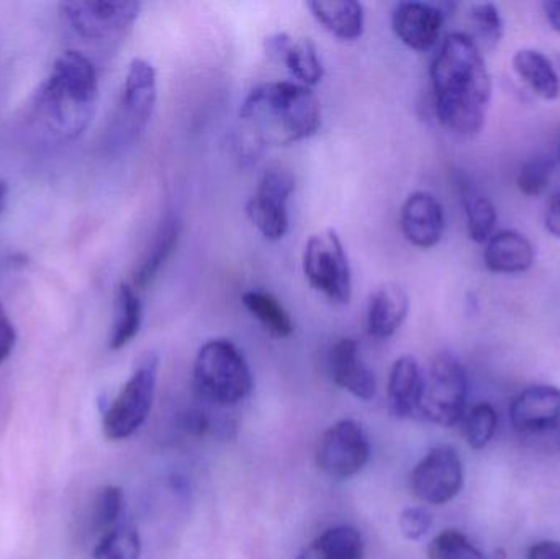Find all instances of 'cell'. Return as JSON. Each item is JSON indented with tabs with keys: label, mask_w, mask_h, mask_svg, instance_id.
Here are the masks:
<instances>
[{
	"label": "cell",
	"mask_w": 560,
	"mask_h": 559,
	"mask_svg": "<svg viewBox=\"0 0 560 559\" xmlns=\"http://www.w3.org/2000/svg\"><path fill=\"white\" fill-rule=\"evenodd\" d=\"M559 154H560V147H559Z\"/></svg>",
	"instance_id": "cell-43"
},
{
	"label": "cell",
	"mask_w": 560,
	"mask_h": 559,
	"mask_svg": "<svg viewBox=\"0 0 560 559\" xmlns=\"http://www.w3.org/2000/svg\"><path fill=\"white\" fill-rule=\"evenodd\" d=\"M158 374L160 358L154 353L143 354L120 393L105 410L102 430L108 440L121 442L143 427L153 410Z\"/></svg>",
	"instance_id": "cell-6"
},
{
	"label": "cell",
	"mask_w": 560,
	"mask_h": 559,
	"mask_svg": "<svg viewBox=\"0 0 560 559\" xmlns=\"http://www.w3.org/2000/svg\"><path fill=\"white\" fill-rule=\"evenodd\" d=\"M295 189V176L289 167H268L255 194L246 203V216L268 242H279L289 232V200Z\"/></svg>",
	"instance_id": "cell-9"
},
{
	"label": "cell",
	"mask_w": 560,
	"mask_h": 559,
	"mask_svg": "<svg viewBox=\"0 0 560 559\" xmlns=\"http://www.w3.org/2000/svg\"><path fill=\"white\" fill-rule=\"evenodd\" d=\"M444 13L427 2H400L392 12V30L415 51H430L443 32Z\"/></svg>",
	"instance_id": "cell-13"
},
{
	"label": "cell",
	"mask_w": 560,
	"mask_h": 559,
	"mask_svg": "<svg viewBox=\"0 0 560 559\" xmlns=\"http://www.w3.org/2000/svg\"><path fill=\"white\" fill-rule=\"evenodd\" d=\"M141 550L143 547L137 528L117 525L102 535L94 548V559H140Z\"/></svg>",
	"instance_id": "cell-29"
},
{
	"label": "cell",
	"mask_w": 560,
	"mask_h": 559,
	"mask_svg": "<svg viewBox=\"0 0 560 559\" xmlns=\"http://www.w3.org/2000/svg\"><path fill=\"white\" fill-rule=\"evenodd\" d=\"M542 9H545L549 25L560 35V0H549V2L542 3Z\"/></svg>",
	"instance_id": "cell-40"
},
{
	"label": "cell",
	"mask_w": 560,
	"mask_h": 559,
	"mask_svg": "<svg viewBox=\"0 0 560 559\" xmlns=\"http://www.w3.org/2000/svg\"><path fill=\"white\" fill-rule=\"evenodd\" d=\"M371 459L368 433L354 420L345 419L329 427L315 450L319 471L332 479H349L359 475Z\"/></svg>",
	"instance_id": "cell-10"
},
{
	"label": "cell",
	"mask_w": 560,
	"mask_h": 559,
	"mask_svg": "<svg viewBox=\"0 0 560 559\" xmlns=\"http://www.w3.org/2000/svg\"><path fill=\"white\" fill-rule=\"evenodd\" d=\"M428 559H487L482 551L457 531H444L428 545Z\"/></svg>",
	"instance_id": "cell-31"
},
{
	"label": "cell",
	"mask_w": 560,
	"mask_h": 559,
	"mask_svg": "<svg viewBox=\"0 0 560 559\" xmlns=\"http://www.w3.org/2000/svg\"><path fill=\"white\" fill-rule=\"evenodd\" d=\"M510 420L520 436L538 432L560 420V389L555 386L528 387L513 399Z\"/></svg>",
	"instance_id": "cell-17"
},
{
	"label": "cell",
	"mask_w": 560,
	"mask_h": 559,
	"mask_svg": "<svg viewBox=\"0 0 560 559\" xmlns=\"http://www.w3.org/2000/svg\"><path fill=\"white\" fill-rule=\"evenodd\" d=\"M156 101V69L144 59H133L125 78L120 101L108 125L107 144L110 150H125L140 140L153 117Z\"/></svg>",
	"instance_id": "cell-5"
},
{
	"label": "cell",
	"mask_w": 560,
	"mask_h": 559,
	"mask_svg": "<svg viewBox=\"0 0 560 559\" xmlns=\"http://www.w3.org/2000/svg\"><path fill=\"white\" fill-rule=\"evenodd\" d=\"M410 299L401 286L388 282L381 286L369 299L368 331L375 340L394 337L407 321Z\"/></svg>",
	"instance_id": "cell-19"
},
{
	"label": "cell",
	"mask_w": 560,
	"mask_h": 559,
	"mask_svg": "<svg viewBox=\"0 0 560 559\" xmlns=\"http://www.w3.org/2000/svg\"><path fill=\"white\" fill-rule=\"evenodd\" d=\"M7 194H9V186H7L5 180L0 179V216L5 209Z\"/></svg>",
	"instance_id": "cell-41"
},
{
	"label": "cell",
	"mask_w": 560,
	"mask_h": 559,
	"mask_svg": "<svg viewBox=\"0 0 560 559\" xmlns=\"http://www.w3.org/2000/svg\"><path fill=\"white\" fill-rule=\"evenodd\" d=\"M143 322V305H141L140 292L133 286L124 282L118 286L117 299H115V317L112 325V350H121L135 340L140 334Z\"/></svg>",
	"instance_id": "cell-25"
},
{
	"label": "cell",
	"mask_w": 560,
	"mask_h": 559,
	"mask_svg": "<svg viewBox=\"0 0 560 559\" xmlns=\"http://www.w3.org/2000/svg\"><path fill=\"white\" fill-rule=\"evenodd\" d=\"M329 370L336 386L348 391L361 400H372L377 394L374 371L361 357V348L354 338H341L329 351Z\"/></svg>",
	"instance_id": "cell-15"
},
{
	"label": "cell",
	"mask_w": 560,
	"mask_h": 559,
	"mask_svg": "<svg viewBox=\"0 0 560 559\" xmlns=\"http://www.w3.org/2000/svg\"><path fill=\"white\" fill-rule=\"evenodd\" d=\"M98 78L94 62L75 49L61 53L33 95L32 120L56 140L81 137L94 120Z\"/></svg>",
	"instance_id": "cell-2"
},
{
	"label": "cell",
	"mask_w": 560,
	"mask_h": 559,
	"mask_svg": "<svg viewBox=\"0 0 560 559\" xmlns=\"http://www.w3.org/2000/svg\"><path fill=\"white\" fill-rule=\"evenodd\" d=\"M464 209H466L467 232L476 243H487L495 235V206L489 197L467 187L463 193Z\"/></svg>",
	"instance_id": "cell-27"
},
{
	"label": "cell",
	"mask_w": 560,
	"mask_h": 559,
	"mask_svg": "<svg viewBox=\"0 0 560 559\" xmlns=\"http://www.w3.org/2000/svg\"><path fill=\"white\" fill-rule=\"evenodd\" d=\"M183 429L189 432L190 435L203 436L210 429V420L207 419L206 414L200 410H189L184 414L183 422H180Z\"/></svg>",
	"instance_id": "cell-37"
},
{
	"label": "cell",
	"mask_w": 560,
	"mask_h": 559,
	"mask_svg": "<svg viewBox=\"0 0 560 559\" xmlns=\"http://www.w3.org/2000/svg\"><path fill=\"white\" fill-rule=\"evenodd\" d=\"M243 304L248 308L253 317L258 318L259 324L265 327L268 334L275 338H289L295 330L292 317L287 308L280 304L278 298L266 291L245 292L242 298Z\"/></svg>",
	"instance_id": "cell-26"
},
{
	"label": "cell",
	"mask_w": 560,
	"mask_h": 559,
	"mask_svg": "<svg viewBox=\"0 0 560 559\" xmlns=\"http://www.w3.org/2000/svg\"><path fill=\"white\" fill-rule=\"evenodd\" d=\"M555 161L548 156H538L523 164L516 177V186L525 196L538 197L548 190L555 174Z\"/></svg>",
	"instance_id": "cell-32"
},
{
	"label": "cell",
	"mask_w": 560,
	"mask_h": 559,
	"mask_svg": "<svg viewBox=\"0 0 560 559\" xmlns=\"http://www.w3.org/2000/svg\"><path fill=\"white\" fill-rule=\"evenodd\" d=\"M463 486V462L451 446L431 450L410 475L411 494L424 504H447L459 496Z\"/></svg>",
	"instance_id": "cell-12"
},
{
	"label": "cell",
	"mask_w": 560,
	"mask_h": 559,
	"mask_svg": "<svg viewBox=\"0 0 560 559\" xmlns=\"http://www.w3.org/2000/svg\"><path fill=\"white\" fill-rule=\"evenodd\" d=\"M398 527L407 540H421L433 527V514L421 505L404 509L398 517Z\"/></svg>",
	"instance_id": "cell-34"
},
{
	"label": "cell",
	"mask_w": 560,
	"mask_h": 559,
	"mask_svg": "<svg viewBox=\"0 0 560 559\" xmlns=\"http://www.w3.org/2000/svg\"><path fill=\"white\" fill-rule=\"evenodd\" d=\"M306 7L326 32L342 42H355L364 33V7L355 0H315Z\"/></svg>",
	"instance_id": "cell-21"
},
{
	"label": "cell",
	"mask_w": 560,
	"mask_h": 559,
	"mask_svg": "<svg viewBox=\"0 0 560 559\" xmlns=\"http://www.w3.org/2000/svg\"><path fill=\"white\" fill-rule=\"evenodd\" d=\"M533 243L523 233L503 230L487 242L483 263L495 275H522L535 265Z\"/></svg>",
	"instance_id": "cell-20"
},
{
	"label": "cell",
	"mask_w": 560,
	"mask_h": 559,
	"mask_svg": "<svg viewBox=\"0 0 560 559\" xmlns=\"http://www.w3.org/2000/svg\"><path fill=\"white\" fill-rule=\"evenodd\" d=\"M424 373L411 354L398 358L388 374V410L397 419L418 416L423 396Z\"/></svg>",
	"instance_id": "cell-18"
},
{
	"label": "cell",
	"mask_w": 560,
	"mask_h": 559,
	"mask_svg": "<svg viewBox=\"0 0 560 559\" xmlns=\"http://www.w3.org/2000/svg\"><path fill=\"white\" fill-rule=\"evenodd\" d=\"M16 341V331L5 308L0 304V364L10 357Z\"/></svg>",
	"instance_id": "cell-36"
},
{
	"label": "cell",
	"mask_w": 560,
	"mask_h": 559,
	"mask_svg": "<svg viewBox=\"0 0 560 559\" xmlns=\"http://www.w3.org/2000/svg\"><path fill=\"white\" fill-rule=\"evenodd\" d=\"M523 445L533 452L545 453V455H560V420L552 426L545 427L538 432L520 436Z\"/></svg>",
	"instance_id": "cell-35"
},
{
	"label": "cell",
	"mask_w": 560,
	"mask_h": 559,
	"mask_svg": "<svg viewBox=\"0 0 560 559\" xmlns=\"http://www.w3.org/2000/svg\"><path fill=\"white\" fill-rule=\"evenodd\" d=\"M125 508V496L118 486H104L95 492L88 511V525L92 534H107L117 527Z\"/></svg>",
	"instance_id": "cell-28"
},
{
	"label": "cell",
	"mask_w": 560,
	"mask_h": 559,
	"mask_svg": "<svg viewBox=\"0 0 560 559\" xmlns=\"http://www.w3.org/2000/svg\"><path fill=\"white\" fill-rule=\"evenodd\" d=\"M296 559H364V540L358 528L338 525L318 535Z\"/></svg>",
	"instance_id": "cell-24"
},
{
	"label": "cell",
	"mask_w": 560,
	"mask_h": 559,
	"mask_svg": "<svg viewBox=\"0 0 560 559\" xmlns=\"http://www.w3.org/2000/svg\"><path fill=\"white\" fill-rule=\"evenodd\" d=\"M194 381L206 399L220 407L238 406L253 391V374L245 354L226 338L209 340L197 351Z\"/></svg>",
	"instance_id": "cell-4"
},
{
	"label": "cell",
	"mask_w": 560,
	"mask_h": 559,
	"mask_svg": "<svg viewBox=\"0 0 560 559\" xmlns=\"http://www.w3.org/2000/svg\"><path fill=\"white\" fill-rule=\"evenodd\" d=\"M492 559H509V557H506V551L503 548H499V550L493 551Z\"/></svg>",
	"instance_id": "cell-42"
},
{
	"label": "cell",
	"mask_w": 560,
	"mask_h": 559,
	"mask_svg": "<svg viewBox=\"0 0 560 559\" xmlns=\"http://www.w3.org/2000/svg\"><path fill=\"white\" fill-rule=\"evenodd\" d=\"M528 559H560L559 541H539L528 551Z\"/></svg>",
	"instance_id": "cell-39"
},
{
	"label": "cell",
	"mask_w": 560,
	"mask_h": 559,
	"mask_svg": "<svg viewBox=\"0 0 560 559\" xmlns=\"http://www.w3.org/2000/svg\"><path fill=\"white\" fill-rule=\"evenodd\" d=\"M180 238V222L176 217H170L164 220L163 225L158 230L154 235L153 243L148 249L144 258L141 259L140 266L133 272V286L138 292L144 291L153 284L154 279L160 275L163 266L166 265L167 259L173 255L174 249L177 248V243Z\"/></svg>",
	"instance_id": "cell-23"
},
{
	"label": "cell",
	"mask_w": 560,
	"mask_h": 559,
	"mask_svg": "<svg viewBox=\"0 0 560 559\" xmlns=\"http://www.w3.org/2000/svg\"><path fill=\"white\" fill-rule=\"evenodd\" d=\"M497 427L499 414L490 404H477L464 416V436L470 449H486L495 436Z\"/></svg>",
	"instance_id": "cell-30"
},
{
	"label": "cell",
	"mask_w": 560,
	"mask_h": 559,
	"mask_svg": "<svg viewBox=\"0 0 560 559\" xmlns=\"http://www.w3.org/2000/svg\"><path fill=\"white\" fill-rule=\"evenodd\" d=\"M546 230L560 240V193L552 197L545 217Z\"/></svg>",
	"instance_id": "cell-38"
},
{
	"label": "cell",
	"mask_w": 560,
	"mask_h": 559,
	"mask_svg": "<svg viewBox=\"0 0 560 559\" xmlns=\"http://www.w3.org/2000/svg\"><path fill=\"white\" fill-rule=\"evenodd\" d=\"M469 381L453 353H438L424 373L423 396L418 416L438 427L457 426L466 416Z\"/></svg>",
	"instance_id": "cell-7"
},
{
	"label": "cell",
	"mask_w": 560,
	"mask_h": 559,
	"mask_svg": "<svg viewBox=\"0 0 560 559\" xmlns=\"http://www.w3.org/2000/svg\"><path fill=\"white\" fill-rule=\"evenodd\" d=\"M513 71L545 101H556L560 95V74L551 59L535 48L518 49L512 59Z\"/></svg>",
	"instance_id": "cell-22"
},
{
	"label": "cell",
	"mask_w": 560,
	"mask_h": 559,
	"mask_svg": "<svg viewBox=\"0 0 560 559\" xmlns=\"http://www.w3.org/2000/svg\"><path fill=\"white\" fill-rule=\"evenodd\" d=\"M240 120L261 147H290L308 140L322 127V105L299 82H266L253 89L240 107Z\"/></svg>",
	"instance_id": "cell-3"
},
{
	"label": "cell",
	"mask_w": 560,
	"mask_h": 559,
	"mask_svg": "<svg viewBox=\"0 0 560 559\" xmlns=\"http://www.w3.org/2000/svg\"><path fill=\"white\" fill-rule=\"evenodd\" d=\"M265 48L266 55L285 66L299 84L313 88L322 82L325 68L312 39H295L287 33H276L266 38Z\"/></svg>",
	"instance_id": "cell-16"
},
{
	"label": "cell",
	"mask_w": 560,
	"mask_h": 559,
	"mask_svg": "<svg viewBox=\"0 0 560 559\" xmlns=\"http://www.w3.org/2000/svg\"><path fill=\"white\" fill-rule=\"evenodd\" d=\"M302 268L308 284L329 302L336 305L351 302V265L335 230L326 229L310 236L303 249Z\"/></svg>",
	"instance_id": "cell-8"
},
{
	"label": "cell",
	"mask_w": 560,
	"mask_h": 559,
	"mask_svg": "<svg viewBox=\"0 0 560 559\" xmlns=\"http://www.w3.org/2000/svg\"><path fill=\"white\" fill-rule=\"evenodd\" d=\"M430 78L441 125L460 137L479 135L493 92L479 43L466 33L447 35L431 62Z\"/></svg>",
	"instance_id": "cell-1"
},
{
	"label": "cell",
	"mask_w": 560,
	"mask_h": 559,
	"mask_svg": "<svg viewBox=\"0 0 560 559\" xmlns=\"http://www.w3.org/2000/svg\"><path fill=\"white\" fill-rule=\"evenodd\" d=\"M470 22L487 48L499 46L503 38V19L495 3H476L470 7Z\"/></svg>",
	"instance_id": "cell-33"
},
{
	"label": "cell",
	"mask_w": 560,
	"mask_h": 559,
	"mask_svg": "<svg viewBox=\"0 0 560 559\" xmlns=\"http://www.w3.org/2000/svg\"><path fill=\"white\" fill-rule=\"evenodd\" d=\"M400 226L411 245L421 249L433 248L443 238L446 226L443 207L430 193H413L401 206Z\"/></svg>",
	"instance_id": "cell-14"
},
{
	"label": "cell",
	"mask_w": 560,
	"mask_h": 559,
	"mask_svg": "<svg viewBox=\"0 0 560 559\" xmlns=\"http://www.w3.org/2000/svg\"><path fill=\"white\" fill-rule=\"evenodd\" d=\"M62 16L79 36L94 42L117 38L131 28L140 15V2H117V0H95V2L59 3Z\"/></svg>",
	"instance_id": "cell-11"
}]
</instances>
